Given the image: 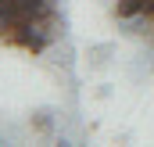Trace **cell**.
Instances as JSON below:
<instances>
[{"label": "cell", "mask_w": 154, "mask_h": 147, "mask_svg": "<svg viewBox=\"0 0 154 147\" xmlns=\"http://www.w3.org/2000/svg\"><path fill=\"white\" fill-rule=\"evenodd\" d=\"M22 18H54V0H18Z\"/></svg>", "instance_id": "cell-1"}, {"label": "cell", "mask_w": 154, "mask_h": 147, "mask_svg": "<svg viewBox=\"0 0 154 147\" xmlns=\"http://www.w3.org/2000/svg\"><path fill=\"white\" fill-rule=\"evenodd\" d=\"M143 14V0H118L115 4V18L118 22H133Z\"/></svg>", "instance_id": "cell-2"}, {"label": "cell", "mask_w": 154, "mask_h": 147, "mask_svg": "<svg viewBox=\"0 0 154 147\" xmlns=\"http://www.w3.org/2000/svg\"><path fill=\"white\" fill-rule=\"evenodd\" d=\"M32 129L36 133H43V136H50L54 133V111H47V108H39V111H32Z\"/></svg>", "instance_id": "cell-3"}, {"label": "cell", "mask_w": 154, "mask_h": 147, "mask_svg": "<svg viewBox=\"0 0 154 147\" xmlns=\"http://www.w3.org/2000/svg\"><path fill=\"white\" fill-rule=\"evenodd\" d=\"M151 36H154V29H151Z\"/></svg>", "instance_id": "cell-4"}]
</instances>
